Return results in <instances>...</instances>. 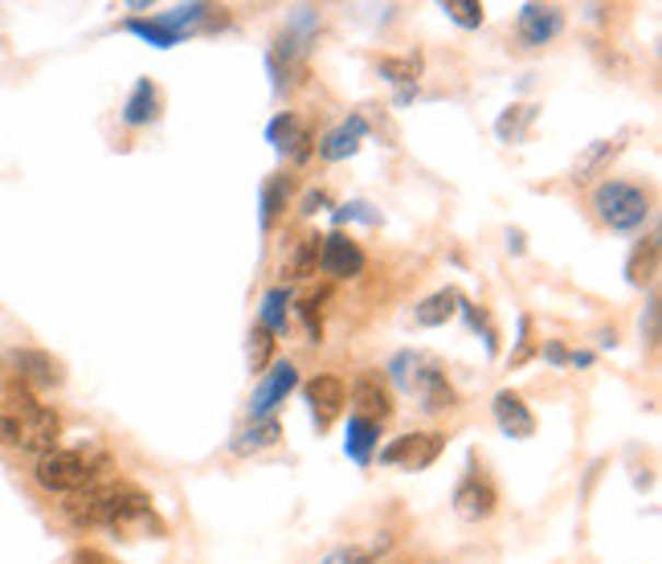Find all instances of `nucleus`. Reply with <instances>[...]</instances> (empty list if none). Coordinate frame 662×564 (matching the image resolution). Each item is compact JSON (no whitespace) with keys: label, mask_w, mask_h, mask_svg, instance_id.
<instances>
[{"label":"nucleus","mask_w":662,"mask_h":564,"mask_svg":"<svg viewBox=\"0 0 662 564\" xmlns=\"http://www.w3.org/2000/svg\"><path fill=\"white\" fill-rule=\"evenodd\" d=\"M62 512L78 528H115L124 536H164V524L155 516L152 495L124 479H98L66 495Z\"/></svg>","instance_id":"1"},{"label":"nucleus","mask_w":662,"mask_h":564,"mask_svg":"<svg viewBox=\"0 0 662 564\" xmlns=\"http://www.w3.org/2000/svg\"><path fill=\"white\" fill-rule=\"evenodd\" d=\"M58 434H62V422L58 413L46 406H37L25 385H9L0 392V442L4 446H16V450H33L42 458L49 450H58Z\"/></svg>","instance_id":"2"},{"label":"nucleus","mask_w":662,"mask_h":564,"mask_svg":"<svg viewBox=\"0 0 662 564\" xmlns=\"http://www.w3.org/2000/svg\"><path fill=\"white\" fill-rule=\"evenodd\" d=\"M388 376H393L397 389L414 392L426 413H446V409L458 406V392H454V385L446 380V368H442V361H433V356L400 352V356H393V364H388Z\"/></svg>","instance_id":"3"},{"label":"nucleus","mask_w":662,"mask_h":564,"mask_svg":"<svg viewBox=\"0 0 662 564\" xmlns=\"http://www.w3.org/2000/svg\"><path fill=\"white\" fill-rule=\"evenodd\" d=\"M111 455L94 450V446H78V450H49V455L37 458L33 467V479L46 486V491H62V495H74L82 486L107 479Z\"/></svg>","instance_id":"4"},{"label":"nucleus","mask_w":662,"mask_h":564,"mask_svg":"<svg viewBox=\"0 0 662 564\" xmlns=\"http://www.w3.org/2000/svg\"><path fill=\"white\" fill-rule=\"evenodd\" d=\"M593 209L617 234H638L650 218V197L630 180H605L593 188Z\"/></svg>","instance_id":"5"},{"label":"nucleus","mask_w":662,"mask_h":564,"mask_svg":"<svg viewBox=\"0 0 662 564\" xmlns=\"http://www.w3.org/2000/svg\"><path fill=\"white\" fill-rule=\"evenodd\" d=\"M446 450V438L442 434H400L381 450V462L385 467H405V470H426L438 462V455Z\"/></svg>","instance_id":"6"},{"label":"nucleus","mask_w":662,"mask_h":564,"mask_svg":"<svg viewBox=\"0 0 662 564\" xmlns=\"http://www.w3.org/2000/svg\"><path fill=\"white\" fill-rule=\"evenodd\" d=\"M9 368H13V380L25 385V389H58L62 385V364L54 361L49 352H37V348H16L9 352Z\"/></svg>","instance_id":"7"},{"label":"nucleus","mask_w":662,"mask_h":564,"mask_svg":"<svg viewBox=\"0 0 662 564\" xmlns=\"http://www.w3.org/2000/svg\"><path fill=\"white\" fill-rule=\"evenodd\" d=\"M315 30H320V9H294L291 21H287V30L278 33V49H275V62L282 58V74H287V66H299L307 58L311 42H315Z\"/></svg>","instance_id":"8"},{"label":"nucleus","mask_w":662,"mask_h":564,"mask_svg":"<svg viewBox=\"0 0 662 564\" xmlns=\"http://www.w3.org/2000/svg\"><path fill=\"white\" fill-rule=\"evenodd\" d=\"M299 389V368L294 361H278L270 373H263V385L249 397V418H275V409Z\"/></svg>","instance_id":"9"},{"label":"nucleus","mask_w":662,"mask_h":564,"mask_svg":"<svg viewBox=\"0 0 662 564\" xmlns=\"http://www.w3.org/2000/svg\"><path fill=\"white\" fill-rule=\"evenodd\" d=\"M495 503H499V491L491 486V479H483L475 467L463 474V483L454 486V512L466 524H478V519L495 516Z\"/></svg>","instance_id":"10"},{"label":"nucleus","mask_w":662,"mask_h":564,"mask_svg":"<svg viewBox=\"0 0 662 564\" xmlns=\"http://www.w3.org/2000/svg\"><path fill=\"white\" fill-rule=\"evenodd\" d=\"M344 401H348V389L336 373H320L307 380V406H311V422L315 430H327L344 413Z\"/></svg>","instance_id":"11"},{"label":"nucleus","mask_w":662,"mask_h":564,"mask_svg":"<svg viewBox=\"0 0 662 564\" xmlns=\"http://www.w3.org/2000/svg\"><path fill=\"white\" fill-rule=\"evenodd\" d=\"M565 30V13L556 4H524L520 16H515V33L524 46H548L556 33Z\"/></svg>","instance_id":"12"},{"label":"nucleus","mask_w":662,"mask_h":564,"mask_svg":"<svg viewBox=\"0 0 662 564\" xmlns=\"http://www.w3.org/2000/svg\"><path fill=\"white\" fill-rule=\"evenodd\" d=\"M320 270L332 274V279H356L364 270V250L356 246L348 234H327L324 246H320Z\"/></svg>","instance_id":"13"},{"label":"nucleus","mask_w":662,"mask_h":564,"mask_svg":"<svg viewBox=\"0 0 662 564\" xmlns=\"http://www.w3.org/2000/svg\"><path fill=\"white\" fill-rule=\"evenodd\" d=\"M266 140L275 143L278 156H291V160H307L311 156V127L303 115H291L282 110L278 119H270L266 127Z\"/></svg>","instance_id":"14"},{"label":"nucleus","mask_w":662,"mask_h":564,"mask_svg":"<svg viewBox=\"0 0 662 564\" xmlns=\"http://www.w3.org/2000/svg\"><path fill=\"white\" fill-rule=\"evenodd\" d=\"M352 401H356V413L369 418V422H388L393 418V392H388L385 376L381 373H360L352 385Z\"/></svg>","instance_id":"15"},{"label":"nucleus","mask_w":662,"mask_h":564,"mask_svg":"<svg viewBox=\"0 0 662 564\" xmlns=\"http://www.w3.org/2000/svg\"><path fill=\"white\" fill-rule=\"evenodd\" d=\"M491 413H495V425L508 434V438H532L536 434V418H532V409L524 406V397L520 392H495V401H491Z\"/></svg>","instance_id":"16"},{"label":"nucleus","mask_w":662,"mask_h":564,"mask_svg":"<svg viewBox=\"0 0 662 564\" xmlns=\"http://www.w3.org/2000/svg\"><path fill=\"white\" fill-rule=\"evenodd\" d=\"M369 140V119L364 115H348L339 127H332L324 140H320V156L327 164H339V160H348L360 152V143Z\"/></svg>","instance_id":"17"},{"label":"nucleus","mask_w":662,"mask_h":564,"mask_svg":"<svg viewBox=\"0 0 662 564\" xmlns=\"http://www.w3.org/2000/svg\"><path fill=\"white\" fill-rule=\"evenodd\" d=\"M278 442H282V425H278V418H249L246 430L230 442V450L249 458V455H263V450L278 446Z\"/></svg>","instance_id":"18"},{"label":"nucleus","mask_w":662,"mask_h":564,"mask_svg":"<svg viewBox=\"0 0 662 564\" xmlns=\"http://www.w3.org/2000/svg\"><path fill=\"white\" fill-rule=\"evenodd\" d=\"M376 442H381V425L369 422V418H360V413H352V418H348V438H344V455L352 458L356 467H369L372 450H376Z\"/></svg>","instance_id":"19"},{"label":"nucleus","mask_w":662,"mask_h":564,"mask_svg":"<svg viewBox=\"0 0 662 564\" xmlns=\"http://www.w3.org/2000/svg\"><path fill=\"white\" fill-rule=\"evenodd\" d=\"M320 246H324V237L320 234L294 237L287 258H282V274H287V279H311L315 267H320Z\"/></svg>","instance_id":"20"},{"label":"nucleus","mask_w":662,"mask_h":564,"mask_svg":"<svg viewBox=\"0 0 662 564\" xmlns=\"http://www.w3.org/2000/svg\"><path fill=\"white\" fill-rule=\"evenodd\" d=\"M458 307H463V295L454 291V286H446V291H438V295L421 298L414 307V324L417 328H442L446 319H454L458 315Z\"/></svg>","instance_id":"21"},{"label":"nucleus","mask_w":662,"mask_h":564,"mask_svg":"<svg viewBox=\"0 0 662 564\" xmlns=\"http://www.w3.org/2000/svg\"><path fill=\"white\" fill-rule=\"evenodd\" d=\"M155 107H160V94H155L152 79H139L131 98L124 103V124L127 127H148L155 119Z\"/></svg>","instance_id":"22"},{"label":"nucleus","mask_w":662,"mask_h":564,"mask_svg":"<svg viewBox=\"0 0 662 564\" xmlns=\"http://www.w3.org/2000/svg\"><path fill=\"white\" fill-rule=\"evenodd\" d=\"M614 156H617V143L614 140H593L585 152H581V156L572 160V180H577V185L593 180V176H597Z\"/></svg>","instance_id":"23"},{"label":"nucleus","mask_w":662,"mask_h":564,"mask_svg":"<svg viewBox=\"0 0 662 564\" xmlns=\"http://www.w3.org/2000/svg\"><path fill=\"white\" fill-rule=\"evenodd\" d=\"M287 312H291V291H287V286H270L263 295L258 328H266L270 336H282V331H287Z\"/></svg>","instance_id":"24"},{"label":"nucleus","mask_w":662,"mask_h":564,"mask_svg":"<svg viewBox=\"0 0 662 564\" xmlns=\"http://www.w3.org/2000/svg\"><path fill=\"white\" fill-rule=\"evenodd\" d=\"M287 197H291V176H270L263 185V230L266 234L275 230L278 213L287 209Z\"/></svg>","instance_id":"25"},{"label":"nucleus","mask_w":662,"mask_h":564,"mask_svg":"<svg viewBox=\"0 0 662 564\" xmlns=\"http://www.w3.org/2000/svg\"><path fill=\"white\" fill-rule=\"evenodd\" d=\"M654 270H659V242L647 237V242L630 254V262H626V279H630L634 286H647V282L654 279Z\"/></svg>","instance_id":"26"},{"label":"nucleus","mask_w":662,"mask_h":564,"mask_svg":"<svg viewBox=\"0 0 662 564\" xmlns=\"http://www.w3.org/2000/svg\"><path fill=\"white\" fill-rule=\"evenodd\" d=\"M127 33H131V37H139V42H148V46H155V49H172V46H181V37H176V33H169L164 30V25H160V21H148V16H131V21H127L124 25Z\"/></svg>","instance_id":"27"},{"label":"nucleus","mask_w":662,"mask_h":564,"mask_svg":"<svg viewBox=\"0 0 662 564\" xmlns=\"http://www.w3.org/2000/svg\"><path fill=\"white\" fill-rule=\"evenodd\" d=\"M205 13H213V9H209V4H181V9H172V13H160L155 21L169 33H176V37H185V33H193L200 21H205Z\"/></svg>","instance_id":"28"},{"label":"nucleus","mask_w":662,"mask_h":564,"mask_svg":"<svg viewBox=\"0 0 662 564\" xmlns=\"http://www.w3.org/2000/svg\"><path fill=\"white\" fill-rule=\"evenodd\" d=\"M376 70H381V79H388L400 91H414L417 74H421V58L417 54H409V58H385Z\"/></svg>","instance_id":"29"},{"label":"nucleus","mask_w":662,"mask_h":564,"mask_svg":"<svg viewBox=\"0 0 662 564\" xmlns=\"http://www.w3.org/2000/svg\"><path fill=\"white\" fill-rule=\"evenodd\" d=\"M532 119H536V110H532V107H508L503 115H499L495 131H499V140H503V143H520Z\"/></svg>","instance_id":"30"},{"label":"nucleus","mask_w":662,"mask_h":564,"mask_svg":"<svg viewBox=\"0 0 662 564\" xmlns=\"http://www.w3.org/2000/svg\"><path fill=\"white\" fill-rule=\"evenodd\" d=\"M324 298H327L324 291H320V295L299 298V315H303V324H307V340H311V344H320V340H324V307H320Z\"/></svg>","instance_id":"31"},{"label":"nucleus","mask_w":662,"mask_h":564,"mask_svg":"<svg viewBox=\"0 0 662 564\" xmlns=\"http://www.w3.org/2000/svg\"><path fill=\"white\" fill-rule=\"evenodd\" d=\"M442 13L454 25H463V30H478L483 25V4L478 0H442Z\"/></svg>","instance_id":"32"},{"label":"nucleus","mask_w":662,"mask_h":564,"mask_svg":"<svg viewBox=\"0 0 662 564\" xmlns=\"http://www.w3.org/2000/svg\"><path fill=\"white\" fill-rule=\"evenodd\" d=\"M270 352H275V336L254 324V331H249V373H263L270 364Z\"/></svg>","instance_id":"33"},{"label":"nucleus","mask_w":662,"mask_h":564,"mask_svg":"<svg viewBox=\"0 0 662 564\" xmlns=\"http://www.w3.org/2000/svg\"><path fill=\"white\" fill-rule=\"evenodd\" d=\"M364 221V225H381V213H369V204L364 201H352L344 204V209H336V221Z\"/></svg>","instance_id":"34"},{"label":"nucleus","mask_w":662,"mask_h":564,"mask_svg":"<svg viewBox=\"0 0 662 564\" xmlns=\"http://www.w3.org/2000/svg\"><path fill=\"white\" fill-rule=\"evenodd\" d=\"M532 319L527 315H520V344H515V352H511V364H524L527 356H532Z\"/></svg>","instance_id":"35"},{"label":"nucleus","mask_w":662,"mask_h":564,"mask_svg":"<svg viewBox=\"0 0 662 564\" xmlns=\"http://www.w3.org/2000/svg\"><path fill=\"white\" fill-rule=\"evenodd\" d=\"M642 336H647V344L654 348L659 344V298L650 295V303H647V319H642Z\"/></svg>","instance_id":"36"},{"label":"nucleus","mask_w":662,"mask_h":564,"mask_svg":"<svg viewBox=\"0 0 662 564\" xmlns=\"http://www.w3.org/2000/svg\"><path fill=\"white\" fill-rule=\"evenodd\" d=\"M569 356H572V352L560 344V340H548V344H544V361H548V364H569Z\"/></svg>","instance_id":"37"},{"label":"nucleus","mask_w":662,"mask_h":564,"mask_svg":"<svg viewBox=\"0 0 662 564\" xmlns=\"http://www.w3.org/2000/svg\"><path fill=\"white\" fill-rule=\"evenodd\" d=\"M74 564H119V561H111V556H103V552H78Z\"/></svg>","instance_id":"38"},{"label":"nucleus","mask_w":662,"mask_h":564,"mask_svg":"<svg viewBox=\"0 0 662 564\" xmlns=\"http://www.w3.org/2000/svg\"><path fill=\"white\" fill-rule=\"evenodd\" d=\"M324 204H327L324 192H307V197H303V213H315V209H324Z\"/></svg>","instance_id":"39"},{"label":"nucleus","mask_w":662,"mask_h":564,"mask_svg":"<svg viewBox=\"0 0 662 564\" xmlns=\"http://www.w3.org/2000/svg\"><path fill=\"white\" fill-rule=\"evenodd\" d=\"M569 364H581V368H589V364H593V352H572Z\"/></svg>","instance_id":"40"}]
</instances>
